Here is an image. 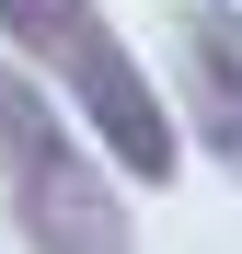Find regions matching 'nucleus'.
Segmentation results:
<instances>
[{
	"instance_id": "nucleus-1",
	"label": "nucleus",
	"mask_w": 242,
	"mask_h": 254,
	"mask_svg": "<svg viewBox=\"0 0 242 254\" xmlns=\"http://www.w3.org/2000/svg\"><path fill=\"white\" fill-rule=\"evenodd\" d=\"M0 196H12L35 254H127V208H115L104 162L69 150L23 81H0Z\"/></svg>"
},
{
	"instance_id": "nucleus-2",
	"label": "nucleus",
	"mask_w": 242,
	"mask_h": 254,
	"mask_svg": "<svg viewBox=\"0 0 242 254\" xmlns=\"http://www.w3.org/2000/svg\"><path fill=\"white\" fill-rule=\"evenodd\" d=\"M0 23H12L47 69H69V93H81V116H93V139L127 162L139 185H161V174H173V127H161L150 81L127 69V47L93 23V0H0Z\"/></svg>"
},
{
	"instance_id": "nucleus-3",
	"label": "nucleus",
	"mask_w": 242,
	"mask_h": 254,
	"mask_svg": "<svg viewBox=\"0 0 242 254\" xmlns=\"http://www.w3.org/2000/svg\"><path fill=\"white\" fill-rule=\"evenodd\" d=\"M185 93L208 116V139L242 150V12H196L185 23Z\"/></svg>"
}]
</instances>
